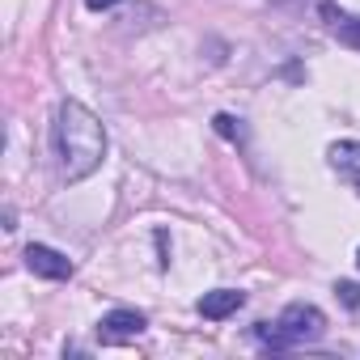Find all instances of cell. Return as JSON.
<instances>
[{
	"instance_id": "7",
	"label": "cell",
	"mask_w": 360,
	"mask_h": 360,
	"mask_svg": "<svg viewBox=\"0 0 360 360\" xmlns=\"http://www.w3.org/2000/svg\"><path fill=\"white\" fill-rule=\"evenodd\" d=\"M322 18H330V26H335L347 43H356V47H360V18H347V13H339L335 5H322Z\"/></svg>"
},
{
	"instance_id": "5",
	"label": "cell",
	"mask_w": 360,
	"mask_h": 360,
	"mask_svg": "<svg viewBox=\"0 0 360 360\" xmlns=\"http://www.w3.org/2000/svg\"><path fill=\"white\" fill-rule=\"evenodd\" d=\"M330 165H335V174L343 178V183L360 195V140H339V144H330Z\"/></svg>"
},
{
	"instance_id": "3",
	"label": "cell",
	"mask_w": 360,
	"mask_h": 360,
	"mask_svg": "<svg viewBox=\"0 0 360 360\" xmlns=\"http://www.w3.org/2000/svg\"><path fill=\"white\" fill-rule=\"evenodd\" d=\"M26 267L43 280H68L72 276V259L51 250V246H26Z\"/></svg>"
},
{
	"instance_id": "4",
	"label": "cell",
	"mask_w": 360,
	"mask_h": 360,
	"mask_svg": "<svg viewBox=\"0 0 360 360\" xmlns=\"http://www.w3.org/2000/svg\"><path fill=\"white\" fill-rule=\"evenodd\" d=\"M148 322H144V314L140 309H110L102 322H98V330H102V339H110V343H123V339H136L140 330H144Z\"/></svg>"
},
{
	"instance_id": "6",
	"label": "cell",
	"mask_w": 360,
	"mask_h": 360,
	"mask_svg": "<svg viewBox=\"0 0 360 360\" xmlns=\"http://www.w3.org/2000/svg\"><path fill=\"white\" fill-rule=\"evenodd\" d=\"M242 305H246V292H238V288H217V292H204V297L195 301V309H200L204 318H212V322L238 314Z\"/></svg>"
},
{
	"instance_id": "9",
	"label": "cell",
	"mask_w": 360,
	"mask_h": 360,
	"mask_svg": "<svg viewBox=\"0 0 360 360\" xmlns=\"http://www.w3.org/2000/svg\"><path fill=\"white\" fill-rule=\"evenodd\" d=\"M335 297H339L343 305H360V288H356V284H347V280H343V284H335Z\"/></svg>"
},
{
	"instance_id": "10",
	"label": "cell",
	"mask_w": 360,
	"mask_h": 360,
	"mask_svg": "<svg viewBox=\"0 0 360 360\" xmlns=\"http://www.w3.org/2000/svg\"><path fill=\"white\" fill-rule=\"evenodd\" d=\"M85 5H89V9L98 13V9H110V5H115V0H85Z\"/></svg>"
},
{
	"instance_id": "2",
	"label": "cell",
	"mask_w": 360,
	"mask_h": 360,
	"mask_svg": "<svg viewBox=\"0 0 360 360\" xmlns=\"http://www.w3.org/2000/svg\"><path fill=\"white\" fill-rule=\"evenodd\" d=\"M276 330H280V339H284L288 347H292V343H314V339H322L326 318H322V309H318V305L292 301V305L276 318Z\"/></svg>"
},
{
	"instance_id": "11",
	"label": "cell",
	"mask_w": 360,
	"mask_h": 360,
	"mask_svg": "<svg viewBox=\"0 0 360 360\" xmlns=\"http://www.w3.org/2000/svg\"><path fill=\"white\" fill-rule=\"evenodd\" d=\"M356 263H360V255H356Z\"/></svg>"
},
{
	"instance_id": "1",
	"label": "cell",
	"mask_w": 360,
	"mask_h": 360,
	"mask_svg": "<svg viewBox=\"0 0 360 360\" xmlns=\"http://www.w3.org/2000/svg\"><path fill=\"white\" fill-rule=\"evenodd\" d=\"M56 157H60L64 183L89 178L106 157V131H102L98 115L72 98L60 102V110H56Z\"/></svg>"
},
{
	"instance_id": "8",
	"label": "cell",
	"mask_w": 360,
	"mask_h": 360,
	"mask_svg": "<svg viewBox=\"0 0 360 360\" xmlns=\"http://www.w3.org/2000/svg\"><path fill=\"white\" fill-rule=\"evenodd\" d=\"M212 123H217V131H221V136H229V140H238V136H242V127H238V119H233V115H217Z\"/></svg>"
}]
</instances>
